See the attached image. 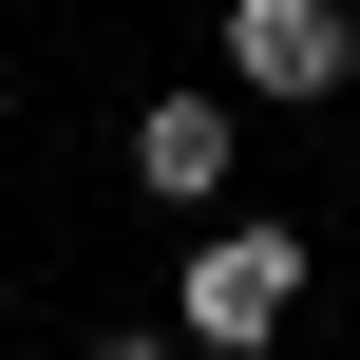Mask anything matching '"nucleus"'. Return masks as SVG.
Masks as SVG:
<instances>
[{"label":"nucleus","instance_id":"f257e3e1","mask_svg":"<svg viewBox=\"0 0 360 360\" xmlns=\"http://www.w3.org/2000/svg\"><path fill=\"white\" fill-rule=\"evenodd\" d=\"M171 323H190V360H266L285 323H304V228L209 209V228H190V266H171Z\"/></svg>","mask_w":360,"mask_h":360},{"label":"nucleus","instance_id":"f03ea898","mask_svg":"<svg viewBox=\"0 0 360 360\" xmlns=\"http://www.w3.org/2000/svg\"><path fill=\"white\" fill-rule=\"evenodd\" d=\"M228 76L247 95H360V19L342 0H228Z\"/></svg>","mask_w":360,"mask_h":360},{"label":"nucleus","instance_id":"7ed1b4c3","mask_svg":"<svg viewBox=\"0 0 360 360\" xmlns=\"http://www.w3.org/2000/svg\"><path fill=\"white\" fill-rule=\"evenodd\" d=\"M133 190L209 228V209L247 190V133H228V95H152V114H133Z\"/></svg>","mask_w":360,"mask_h":360},{"label":"nucleus","instance_id":"20e7f679","mask_svg":"<svg viewBox=\"0 0 360 360\" xmlns=\"http://www.w3.org/2000/svg\"><path fill=\"white\" fill-rule=\"evenodd\" d=\"M95 360H190V323H114V342H95Z\"/></svg>","mask_w":360,"mask_h":360}]
</instances>
